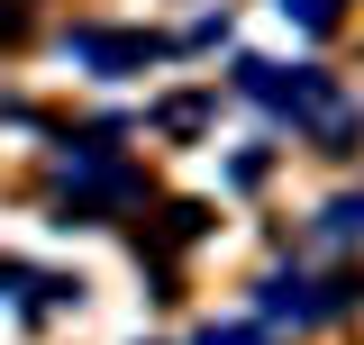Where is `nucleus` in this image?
<instances>
[{
    "mask_svg": "<svg viewBox=\"0 0 364 345\" xmlns=\"http://www.w3.org/2000/svg\"><path fill=\"white\" fill-rule=\"evenodd\" d=\"M200 345H264L255 327H200Z\"/></svg>",
    "mask_w": 364,
    "mask_h": 345,
    "instance_id": "4",
    "label": "nucleus"
},
{
    "mask_svg": "<svg viewBox=\"0 0 364 345\" xmlns=\"http://www.w3.org/2000/svg\"><path fill=\"white\" fill-rule=\"evenodd\" d=\"M273 9H282V18H301V28H328V18H337V0H273Z\"/></svg>",
    "mask_w": 364,
    "mask_h": 345,
    "instance_id": "3",
    "label": "nucleus"
},
{
    "mask_svg": "<svg viewBox=\"0 0 364 345\" xmlns=\"http://www.w3.org/2000/svg\"><path fill=\"white\" fill-rule=\"evenodd\" d=\"M64 55H73V64H109V73H119V64H146L155 45H146V37H64Z\"/></svg>",
    "mask_w": 364,
    "mask_h": 345,
    "instance_id": "2",
    "label": "nucleus"
},
{
    "mask_svg": "<svg viewBox=\"0 0 364 345\" xmlns=\"http://www.w3.org/2000/svg\"><path fill=\"white\" fill-rule=\"evenodd\" d=\"M246 91H255V100H273V109H291V119H301V128H318L328 146L355 128L328 73H273V64H246Z\"/></svg>",
    "mask_w": 364,
    "mask_h": 345,
    "instance_id": "1",
    "label": "nucleus"
}]
</instances>
